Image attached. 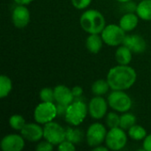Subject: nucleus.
<instances>
[{
  "instance_id": "1",
  "label": "nucleus",
  "mask_w": 151,
  "mask_h": 151,
  "mask_svg": "<svg viewBox=\"0 0 151 151\" xmlns=\"http://www.w3.org/2000/svg\"><path fill=\"white\" fill-rule=\"evenodd\" d=\"M136 79V71L128 65H118L111 68L106 78L111 90L125 91L134 86Z\"/></svg>"
},
{
  "instance_id": "2",
  "label": "nucleus",
  "mask_w": 151,
  "mask_h": 151,
  "mask_svg": "<svg viewBox=\"0 0 151 151\" xmlns=\"http://www.w3.org/2000/svg\"><path fill=\"white\" fill-rule=\"evenodd\" d=\"M80 24L88 34H101L106 26V21L104 16L98 10L89 9L81 14Z\"/></svg>"
},
{
  "instance_id": "3",
  "label": "nucleus",
  "mask_w": 151,
  "mask_h": 151,
  "mask_svg": "<svg viewBox=\"0 0 151 151\" xmlns=\"http://www.w3.org/2000/svg\"><path fill=\"white\" fill-rule=\"evenodd\" d=\"M88 113V105L85 104V102L78 98L74 99V101L68 105L64 118L65 120L72 127H78L85 120Z\"/></svg>"
},
{
  "instance_id": "4",
  "label": "nucleus",
  "mask_w": 151,
  "mask_h": 151,
  "mask_svg": "<svg viewBox=\"0 0 151 151\" xmlns=\"http://www.w3.org/2000/svg\"><path fill=\"white\" fill-rule=\"evenodd\" d=\"M109 106L115 111L124 113L129 111L132 108V98L127 95L125 90H112L107 98Z\"/></svg>"
},
{
  "instance_id": "5",
  "label": "nucleus",
  "mask_w": 151,
  "mask_h": 151,
  "mask_svg": "<svg viewBox=\"0 0 151 151\" xmlns=\"http://www.w3.org/2000/svg\"><path fill=\"white\" fill-rule=\"evenodd\" d=\"M127 32L117 24L106 25L101 33V36L104 43L111 47H117L123 44Z\"/></svg>"
},
{
  "instance_id": "6",
  "label": "nucleus",
  "mask_w": 151,
  "mask_h": 151,
  "mask_svg": "<svg viewBox=\"0 0 151 151\" xmlns=\"http://www.w3.org/2000/svg\"><path fill=\"white\" fill-rule=\"evenodd\" d=\"M58 116L57 104L54 102H42L34 111V119L35 122L45 125L48 122L53 121Z\"/></svg>"
},
{
  "instance_id": "7",
  "label": "nucleus",
  "mask_w": 151,
  "mask_h": 151,
  "mask_svg": "<svg viewBox=\"0 0 151 151\" xmlns=\"http://www.w3.org/2000/svg\"><path fill=\"white\" fill-rule=\"evenodd\" d=\"M127 134L126 130L121 127L111 128L107 132L105 138V145L110 150L118 151L123 150L127 144Z\"/></svg>"
},
{
  "instance_id": "8",
  "label": "nucleus",
  "mask_w": 151,
  "mask_h": 151,
  "mask_svg": "<svg viewBox=\"0 0 151 151\" xmlns=\"http://www.w3.org/2000/svg\"><path fill=\"white\" fill-rule=\"evenodd\" d=\"M107 130L104 124L95 122L91 124L86 132V142L90 148H95L102 145L105 142Z\"/></svg>"
},
{
  "instance_id": "9",
  "label": "nucleus",
  "mask_w": 151,
  "mask_h": 151,
  "mask_svg": "<svg viewBox=\"0 0 151 151\" xmlns=\"http://www.w3.org/2000/svg\"><path fill=\"white\" fill-rule=\"evenodd\" d=\"M43 139L54 146L59 145L65 140V129L55 121H50L43 126Z\"/></svg>"
},
{
  "instance_id": "10",
  "label": "nucleus",
  "mask_w": 151,
  "mask_h": 151,
  "mask_svg": "<svg viewBox=\"0 0 151 151\" xmlns=\"http://www.w3.org/2000/svg\"><path fill=\"white\" fill-rule=\"evenodd\" d=\"M108 105V101L102 96H95L88 103V114L94 119H102L107 114Z\"/></svg>"
},
{
  "instance_id": "11",
  "label": "nucleus",
  "mask_w": 151,
  "mask_h": 151,
  "mask_svg": "<svg viewBox=\"0 0 151 151\" xmlns=\"http://www.w3.org/2000/svg\"><path fill=\"white\" fill-rule=\"evenodd\" d=\"M25 141L21 134H10L3 137L0 147L3 151H21L25 147Z\"/></svg>"
},
{
  "instance_id": "12",
  "label": "nucleus",
  "mask_w": 151,
  "mask_h": 151,
  "mask_svg": "<svg viewBox=\"0 0 151 151\" xmlns=\"http://www.w3.org/2000/svg\"><path fill=\"white\" fill-rule=\"evenodd\" d=\"M12 24L18 28L26 27L30 21V12L27 5L17 4L12 12Z\"/></svg>"
},
{
  "instance_id": "13",
  "label": "nucleus",
  "mask_w": 151,
  "mask_h": 151,
  "mask_svg": "<svg viewBox=\"0 0 151 151\" xmlns=\"http://www.w3.org/2000/svg\"><path fill=\"white\" fill-rule=\"evenodd\" d=\"M20 134L26 141L36 142L43 138V127L39 123H27L20 131Z\"/></svg>"
},
{
  "instance_id": "14",
  "label": "nucleus",
  "mask_w": 151,
  "mask_h": 151,
  "mask_svg": "<svg viewBox=\"0 0 151 151\" xmlns=\"http://www.w3.org/2000/svg\"><path fill=\"white\" fill-rule=\"evenodd\" d=\"M123 44L131 50L134 54L143 53L147 49V42L140 35H127Z\"/></svg>"
},
{
  "instance_id": "15",
  "label": "nucleus",
  "mask_w": 151,
  "mask_h": 151,
  "mask_svg": "<svg viewBox=\"0 0 151 151\" xmlns=\"http://www.w3.org/2000/svg\"><path fill=\"white\" fill-rule=\"evenodd\" d=\"M55 102L57 104H61L65 105H69L74 101V96L73 95L72 89L65 85H58L54 88Z\"/></svg>"
},
{
  "instance_id": "16",
  "label": "nucleus",
  "mask_w": 151,
  "mask_h": 151,
  "mask_svg": "<svg viewBox=\"0 0 151 151\" xmlns=\"http://www.w3.org/2000/svg\"><path fill=\"white\" fill-rule=\"evenodd\" d=\"M139 17L136 12H126L119 19V25L127 33L136 28L139 23Z\"/></svg>"
},
{
  "instance_id": "17",
  "label": "nucleus",
  "mask_w": 151,
  "mask_h": 151,
  "mask_svg": "<svg viewBox=\"0 0 151 151\" xmlns=\"http://www.w3.org/2000/svg\"><path fill=\"white\" fill-rule=\"evenodd\" d=\"M104 40L100 34H89L86 39V48L92 54H97L103 48Z\"/></svg>"
},
{
  "instance_id": "18",
  "label": "nucleus",
  "mask_w": 151,
  "mask_h": 151,
  "mask_svg": "<svg viewBox=\"0 0 151 151\" xmlns=\"http://www.w3.org/2000/svg\"><path fill=\"white\" fill-rule=\"evenodd\" d=\"M133 58V52L126 45L118 47L115 52V59L119 65H129Z\"/></svg>"
},
{
  "instance_id": "19",
  "label": "nucleus",
  "mask_w": 151,
  "mask_h": 151,
  "mask_svg": "<svg viewBox=\"0 0 151 151\" xmlns=\"http://www.w3.org/2000/svg\"><path fill=\"white\" fill-rule=\"evenodd\" d=\"M136 14L138 17L146 21L151 20V0H142L136 6Z\"/></svg>"
},
{
  "instance_id": "20",
  "label": "nucleus",
  "mask_w": 151,
  "mask_h": 151,
  "mask_svg": "<svg viewBox=\"0 0 151 151\" xmlns=\"http://www.w3.org/2000/svg\"><path fill=\"white\" fill-rule=\"evenodd\" d=\"M111 89L107 80L100 79L96 81L91 86V91L95 96H104Z\"/></svg>"
},
{
  "instance_id": "21",
  "label": "nucleus",
  "mask_w": 151,
  "mask_h": 151,
  "mask_svg": "<svg viewBox=\"0 0 151 151\" xmlns=\"http://www.w3.org/2000/svg\"><path fill=\"white\" fill-rule=\"evenodd\" d=\"M84 138L83 132L75 127H67L65 129V140L72 142L74 144H79Z\"/></svg>"
},
{
  "instance_id": "22",
  "label": "nucleus",
  "mask_w": 151,
  "mask_h": 151,
  "mask_svg": "<svg viewBox=\"0 0 151 151\" xmlns=\"http://www.w3.org/2000/svg\"><path fill=\"white\" fill-rule=\"evenodd\" d=\"M127 134H128V136L132 140L137 141V142L143 141L145 139V137L148 135L146 129L143 127H142L140 125H136V124L127 130Z\"/></svg>"
},
{
  "instance_id": "23",
  "label": "nucleus",
  "mask_w": 151,
  "mask_h": 151,
  "mask_svg": "<svg viewBox=\"0 0 151 151\" xmlns=\"http://www.w3.org/2000/svg\"><path fill=\"white\" fill-rule=\"evenodd\" d=\"M135 124H136V117L134 116V114L127 111L122 113V115H120L119 127H121L122 129L127 131Z\"/></svg>"
},
{
  "instance_id": "24",
  "label": "nucleus",
  "mask_w": 151,
  "mask_h": 151,
  "mask_svg": "<svg viewBox=\"0 0 151 151\" xmlns=\"http://www.w3.org/2000/svg\"><path fill=\"white\" fill-rule=\"evenodd\" d=\"M12 89V80L3 74L0 76V98H4L9 96L10 92Z\"/></svg>"
},
{
  "instance_id": "25",
  "label": "nucleus",
  "mask_w": 151,
  "mask_h": 151,
  "mask_svg": "<svg viewBox=\"0 0 151 151\" xmlns=\"http://www.w3.org/2000/svg\"><path fill=\"white\" fill-rule=\"evenodd\" d=\"M26 124L27 123H26L25 119L23 118V116H21L19 114H13L9 119V125L15 131L20 132Z\"/></svg>"
},
{
  "instance_id": "26",
  "label": "nucleus",
  "mask_w": 151,
  "mask_h": 151,
  "mask_svg": "<svg viewBox=\"0 0 151 151\" xmlns=\"http://www.w3.org/2000/svg\"><path fill=\"white\" fill-rule=\"evenodd\" d=\"M119 123H120V116L114 111L109 112L106 114L105 116V125L107 127L111 128H115V127H119Z\"/></svg>"
},
{
  "instance_id": "27",
  "label": "nucleus",
  "mask_w": 151,
  "mask_h": 151,
  "mask_svg": "<svg viewBox=\"0 0 151 151\" xmlns=\"http://www.w3.org/2000/svg\"><path fill=\"white\" fill-rule=\"evenodd\" d=\"M39 97L42 102H55L54 89L50 88H43L39 93Z\"/></svg>"
},
{
  "instance_id": "28",
  "label": "nucleus",
  "mask_w": 151,
  "mask_h": 151,
  "mask_svg": "<svg viewBox=\"0 0 151 151\" xmlns=\"http://www.w3.org/2000/svg\"><path fill=\"white\" fill-rule=\"evenodd\" d=\"M58 150L60 151H74L76 150V147L72 142L65 140L59 145H58Z\"/></svg>"
},
{
  "instance_id": "29",
  "label": "nucleus",
  "mask_w": 151,
  "mask_h": 151,
  "mask_svg": "<svg viewBox=\"0 0 151 151\" xmlns=\"http://www.w3.org/2000/svg\"><path fill=\"white\" fill-rule=\"evenodd\" d=\"M71 2L74 8L78 10H84L90 5L92 0H71Z\"/></svg>"
},
{
  "instance_id": "30",
  "label": "nucleus",
  "mask_w": 151,
  "mask_h": 151,
  "mask_svg": "<svg viewBox=\"0 0 151 151\" xmlns=\"http://www.w3.org/2000/svg\"><path fill=\"white\" fill-rule=\"evenodd\" d=\"M53 149H54V145L46 140L40 142L35 147V150L37 151H52Z\"/></svg>"
},
{
  "instance_id": "31",
  "label": "nucleus",
  "mask_w": 151,
  "mask_h": 151,
  "mask_svg": "<svg viewBox=\"0 0 151 151\" xmlns=\"http://www.w3.org/2000/svg\"><path fill=\"white\" fill-rule=\"evenodd\" d=\"M67 107H68V105H65V104H57L58 116V117H65V115L66 113Z\"/></svg>"
},
{
  "instance_id": "32",
  "label": "nucleus",
  "mask_w": 151,
  "mask_h": 151,
  "mask_svg": "<svg viewBox=\"0 0 151 151\" xmlns=\"http://www.w3.org/2000/svg\"><path fill=\"white\" fill-rule=\"evenodd\" d=\"M72 92H73V95L74 96V99H78V98H80L82 96L83 88L81 86H74L72 88Z\"/></svg>"
},
{
  "instance_id": "33",
  "label": "nucleus",
  "mask_w": 151,
  "mask_h": 151,
  "mask_svg": "<svg viewBox=\"0 0 151 151\" xmlns=\"http://www.w3.org/2000/svg\"><path fill=\"white\" fill-rule=\"evenodd\" d=\"M142 147L145 151H151V134H148L143 140Z\"/></svg>"
},
{
  "instance_id": "34",
  "label": "nucleus",
  "mask_w": 151,
  "mask_h": 151,
  "mask_svg": "<svg viewBox=\"0 0 151 151\" xmlns=\"http://www.w3.org/2000/svg\"><path fill=\"white\" fill-rule=\"evenodd\" d=\"M14 3H16L17 4H22V5H28L29 4H31L34 0H13Z\"/></svg>"
},
{
  "instance_id": "35",
  "label": "nucleus",
  "mask_w": 151,
  "mask_h": 151,
  "mask_svg": "<svg viewBox=\"0 0 151 151\" xmlns=\"http://www.w3.org/2000/svg\"><path fill=\"white\" fill-rule=\"evenodd\" d=\"M92 150L95 151H108V150H110L106 145H105V146L99 145V146H97V147H95V148H93Z\"/></svg>"
},
{
  "instance_id": "36",
  "label": "nucleus",
  "mask_w": 151,
  "mask_h": 151,
  "mask_svg": "<svg viewBox=\"0 0 151 151\" xmlns=\"http://www.w3.org/2000/svg\"><path fill=\"white\" fill-rule=\"evenodd\" d=\"M116 1L119 2V3L124 4V3H127V2H130V1H133V0H116Z\"/></svg>"
}]
</instances>
